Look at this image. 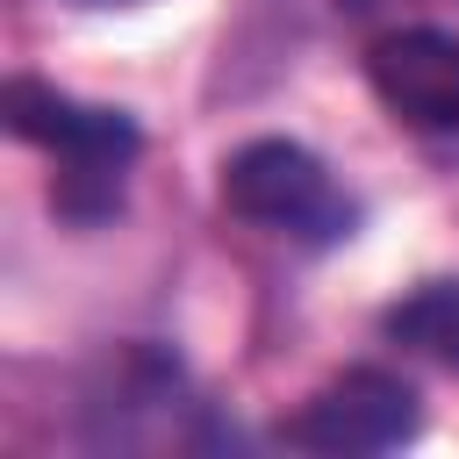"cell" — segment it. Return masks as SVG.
<instances>
[{"label": "cell", "mask_w": 459, "mask_h": 459, "mask_svg": "<svg viewBox=\"0 0 459 459\" xmlns=\"http://www.w3.org/2000/svg\"><path fill=\"white\" fill-rule=\"evenodd\" d=\"M387 337L409 344L416 359L459 373V280H430V287H416L409 301H394V308H387Z\"/></svg>", "instance_id": "5"}, {"label": "cell", "mask_w": 459, "mask_h": 459, "mask_svg": "<svg viewBox=\"0 0 459 459\" xmlns=\"http://www.w3.org/2000/svg\"><path fill=\"white\" fill-rule=\"evenodd\" d=\"M222 201L258 222V230H280V237H301V244H337L351 237V201L330 186L323 158L287 143V136H258L244 143L230 165H222Z\"/></svg>", "instance_id": "2"}, {"label": "cell", "mask_w": 459, "mask_h": 459, "mask_svg": "<svg viewBox=\"0 0 459 459\" xmlns=\"http://www.w3.org/2000/svg\"><path fill=\"white\" fill-rule=\"evenodd\" d=\"M366 79L409 129H459V36L394 29L366 50Z\"/></svg>", "instance_id": "4"}, {"label": "cell", "mask_w": 459, "mask_h": 459, "mask_svg": "<svg viewBox=\"0 0 459 459\" xmlns=\"http://www.w3.org/2000/svg\"><path fill=\"white\" fill-rule=\"evenodd\" d=\"M0 115L14 136L57 151V208L72 222H100L122 208V172L136 158V122L122 108H86L43 79H7Z\"/></svg>", "instance_id": "1"}, {"label": "cell", "mask_w": 459, "mask_h": 459, "mask_svg": "<svg viewBox=\"0 0 459 459\" xmlns=\"http://www.w3.org/2000/svg\"><path fill=\"white\" fill-rule=\"evenodd\" d=\"M416 423H423L416 394H409L394 373L359 366V373H344V380L316 387V394L287 416V445L351 459V452H394L402 437H416Z\"/></svg>", "instance_id": "3"}]
</instances>
